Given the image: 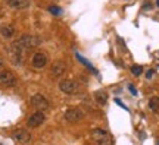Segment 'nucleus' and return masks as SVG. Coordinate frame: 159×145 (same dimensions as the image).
<instances>
[{"mask_svg": "<svg viewBox=\"0 0 159 145\" xmlns=\"http://www.w3.org/2000/svg\"><path fill=\"white\" fill-rule=\"evenodd\" d=\"M50 12L55 13V15H57V13H61V9H59L57 6H50Z\"/></svg>", "mask_w": 159, "mask_h": 145, "instance_id": "18", "label": "nucleus"}, {"mask_svg": "<svg viewBox=\"0 0 159 145\" xmlns=\"http://www.w3.org/2000/svg\"><path fill=\"white\" fill-rule=\"evenodd\" d=\"M18 45L24 51H28V50H33L35 47H39L41 44V38L37 37V35H31V34H25L22 35L21 38L16 40Z\"/></svg>", "mask_w": 159, "mask_h": 145, "instance_id": "1", "label": "nucleus"}, {"mask_svg": "<svg viewBox=\"0 0 159 145\" xmlns=\"http://www.w3.org/2000/svg\"><path fill=\"white\" fill-rule=\"evenodd\" d=\"M47 62H49V59H47V53H44V51H37L34 56H33L31 63H33V66L34 67L41 69V67H44L46 65H47Z\"/></svg>", "mask_w": 159, "mask_h": 145, "instance_id": "9", "label": "nucleus"}, {"mask_svg": "<svg viewBox=\"0 0 159 145\" xmlns=\"http://www.w3.org/2000/svg\"><path fill=\"white\" fill-rule=\"evenodd\" d=\"M3 66H5V60H3V57L0 56V70H3Z\"/></svg>", "mask_w": 159, "mask_h": 145, "instance_id": "20", "label": "nucleus"}, {"mask_svg": "<svg viewBox=\"0 0 159 145\" xmlns=\"http://www.w3.org/2000/svg\"><path fill=\"white\" fill-rule=\"evenodd\" d=\"M31 106L34 107L37 112H44V110H47L50 107V103H49V100L46 98L44 95L35 94L31 97Z\"/></svg>", "mask_w": 159, "mask_h": 145, "instance_id": "5", "label": "nucleus"}, {"mask_svg": "<svg viewBox=\"0 0 159 145\" xmlns=\"http://www.w3.org/2000/svg\"><path fill=\"white\" fill-rule=\"evenodd\" d=\"M153 70H148V73H146V78H148V79H150V78H152V76H153Z\"/></svg>", "mask_w": 159, "mask_h": 145, "instance_id": "19", "label": "nucleus"}, {"mask_svg": "<svg viewBox=\"0 0 159 145\" xmlns=\"http://www.w3.org/2000/svg\"><path fill=\"white\" fill-rule=\"evenodd\" d=\"M46 120V116L43 112H35L33 113L31 116L28 117V120H27V125H28L30 128H39L40 125H43Z\"/></svg>", "mask_w": 159, "mask_h": 145, "instance_id": "8", "label": "nucleus"}, {"mask_svg": "<svg viewBox=\"0 0 159 145\" xmlns=\"http://www.w3.org/2000/svg\"><path fill=\"white\" fill-rule=\"evenodd\" d=\"M149 109L152 110V112H159V97H150V100H149Z\"/></svg>", "mask_w": 159, "mask_h": 145, "instance_id": "15", "label": "nucleus"}, {"mask_svg": "<svg viewBox=\"0 0 159 145\" xmlns=\"http://www.w3.org/2000/svg\"><path fill=\"white\" fill-rule=\"evenodd\" d=\"M63 72H65V63H63V62H55V63L52 65L50 73L53 75V76L59 78V76H62L63 75Z\"/></svg>", "mask_w": 159, "mask_h": 145, "instance_id": "13", "label": "nucleus"}, {"mask_svg": "<svg viewBox=\"0 0 159 145\" xmlns=\"http://www.w3.org/2000/svg\"><path fill=\"white\" fill-rule=\"evenodd\" d=\"M13 138H15V141L21 142V144H27L31 139V134H30L27 129H16L13 132Z\"/></svg>", "mask_w": 159, "mask_h": 145, "instance_id": "10", "label": "nucleus"}, {"mask_svg": "<svg viewBox=\"0 0 159 145\" xmlns=\"http://www.w3.org/2000/svg\"><path fill=\"white\" fill-rule=\"evenodd\" d=\"M77 59H78V60L81 62V63H83V65H84L85 67H89V69H91V70H93V66H91V63H90V62H87V60H85V59H84L83 56H80V54H77Z\"/></svg>", "mask_w": 159, "mask_h": 145, "instance_id": "17", "label": "nucleus"}, {"mask_svg": "<svg viewBox=\"0 0 159 145\" xmlns=\"http://www.w3.org/2000/svg\"><path fill=\"white\" fill-rule=\"evenodd\" d=\"M131 72H133V75L139 76V75H142L143 73V67L139 66V65H134V66H131Z\"/></svg>", "mask_w": 159, "mask_h": 145, "instance_id": "16", "label": "nucleus"}, {"mask_svg": "<svg viewBox=\"0 0 159 145\" xmlns=\"http://www.w3.org/2000/svg\"><path fill=\"white\" fill-rule=\"evenodd\" d=\"M5 2L15 11H24V9H27L30 6L28 0H5Z\"/></svg>", "mask_w": 159, "mask_h": 145, "instance_id": "12", "label": "nucleus"}, {"mask_svg": "<svg viewBox=\"0 0 159 145\" xmlns=\"http://www.w3.org/2000/svg\"><path fill=\"white\" fill-rule=\"evenodd\" d=\"M130 91H131V92H133V94H134V95L137 94V92H136V88H134L133 85H130Z\"/></svg>", "mask_w": 159, "mask_h": 145, "instance_id": "21", "label": "nucleus"}, {"mask_svg": "<svg viewBox=\"0 0 159 145\" xmlns=\"http://www.w3.org/2000/svg\"><path fill=\"white\" fill-rule=\"evenodd\" d=\"M25 53L27 51H24L19 45H18L16 41H13L9 47V54H11V59L13 60V63H16V65H21L24 60V56H25Z\"/></svg>", "mask_w": 159, "mask_h": 145, "instance_id": "6", "label": "nucleus"}, {"mask_svg": "<svg viewBox=\"0 0 159 145\" xmlns=\"http://www.w3.org/2000/svg\"><path fill=\"white\" fill-rule=\"evenodd\" d=\"M156 5H158V6H159V0H156Z\"/></svg>", "mask_w": 159, "mask_h": 145, "instance_id": "22", "label": "nucleus"}, {"mask_svg": "<svg viewBox=\"0 0 159 145\" xmlns=\"http://www.w3.org/2000/svg\"><path fill=\"white\" fill-rule=\"evenodd\" d=\"M83 119H84V112L78 107H69L65 112V120H68L69 123H77Z\"/></svg>", "mask_w": 159, "mask_h": 145, "instance_id": "7", "label": "nucleus"}, {"mask_svg": "<svg viewBox=\"0 0 159 145\" xmlns=\"http://www.w3.org/2000/svg\"><path fill=\"white\" fill-rule=\"evenodd\" d=\"M94 101L99 106H105L108 103V94L105 91H96L94 92Z\"/></svg>", "mask_w": 159, "mask_h": 145, "instance_id": "14", "label": "nucleus"}, {"mask_svg": "<svg viewBox=\"0 0 159 145\" xmlns=\"http://www.w3.org/2000/svg\"><path fill=\"white\" fill-rule=\"evenodd\" d=\"M59 89L62 91L63 94H68V95H74V94H78L80 89H81V85L74 81V79H62L59 82Z\"/></svg>", "mask_w": 159, "mask_h": 145, "instance_id": "2", "label": "nucleus"}, {"mask_svg": "<svg viewBox=\"0 0 159 145\" xmlns=\"http://www.w3.org/2000/svg\"><path fill=\"white\" fill-rule=\"evenodd\" d=\"M15 32H16V29H15V27L11 25V23H3V25H0V35H2L3 38H6V40L12 38V37L15 35Z\"/></svg>", "mask_w": 159, "mask_h": 145, "instance_id": "11", "label": "nucleus"}, {"mask_svg": "<svg viewBox=\"0 0 159 145\" xmlns=\"http://www.w3.org/2000/svg\"><path fill=\"white\" fill-rule=\"evenodd\" d=\"M0 85L2 87H15L16 85V75L9 70V69H3L0 70Z\"/></svg>", "mask_w": 159, "mask_h": 145, "instance_id": "4", "label": "nucleus"}, {"mask_svg": "<svg viewBox=\"0 0 159 145\" xmlns=\"http://www.w3.org/2000/svg\"><path fill=\"white\" fill-rule=\"evenodd\" d=\"M158 145H159V141H158Z\"/></svg>", "mask_w": 159, "mask_h": 145, "instance_id": "23", "label": "nucleus"}, {"mask_svg": "<svg viewBox=\"0 0 159 145\" xmlns=\"http://www.w3.org/2000/svg\"><path fill=\"white\" fill-rule=\"evenodd\" d=\"M91 136L97 142V145H114L112 136L106 130H103V129H99V128L91 129Z\"/></svg>", "mask_w": 159, "mask_h": 145, "instance_id": "3", "label": "nucleus"}]
</instances>
